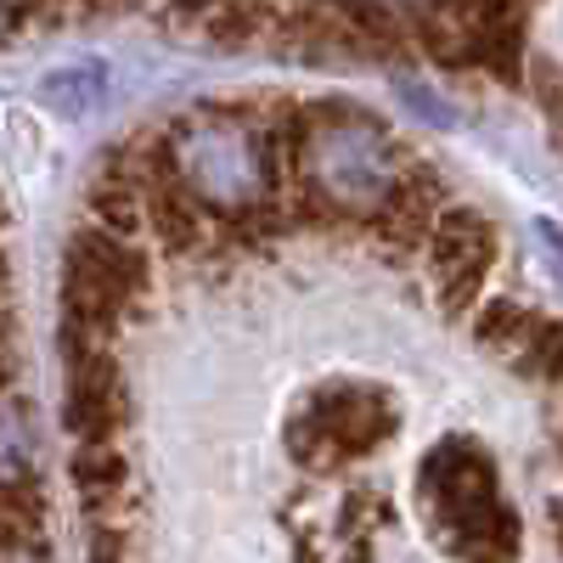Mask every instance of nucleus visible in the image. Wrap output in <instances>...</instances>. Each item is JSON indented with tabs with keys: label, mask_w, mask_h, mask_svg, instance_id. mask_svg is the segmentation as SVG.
<instances>
[{
	"label": "nucleus",
	"mask_w": 563,
	"mask_h": 563,
	"mask_svg": "<svg viewBox=\"0 0 563 563\" xmlns=\"http://www.w3.org/2000/svg\"><path fill=\"white\" fill-rule=\"evenodd\" d=\"M85 563H558V310L434 147L339 97L147 119L57 271Z\"/></svg>",
	"instance_id": "nucleus-1"
},
{
	"label": "nucleus",
	"mask_w": 563,
	"mask_h": 563,
	"mask_svg": "<svg viewBox=\"0 0 563 563\" xmlns=\"http://www.w3.org/2000/svg\"><path fill=\"white\" fill-rule=\"evenodd\" d=\"M0 563H63L52 479H45V451H40L7 203H0Z\"/></svg>",
	"instance_id": "nucleus-2"
}]
</instances>
